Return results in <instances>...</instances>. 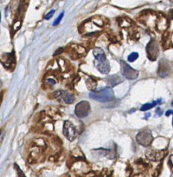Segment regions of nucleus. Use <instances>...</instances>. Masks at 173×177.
Listing matches in <instances>:
<instances>
[{
    "instance_id": "1",
    "label": "nucleus",
    "mask_w": 173,
    "mask_h": 177,
    "mask_svg": "<svg viewBox=\"0 0 173 177\" xmlns=\"http://www.w3.org/2000/svg\"><path fill=\"white\" fill-rule=\"evenodd\" d=\"M93 55L95 58V64L99 71L103 74H108L110 70V67L108 61L104 51L100 48H95L93 50Z\"/></svg>"
},
{
    "instance_id": "2",
    "label": "nucleus",
    "mask_w": 173,
    "mask_h": 177,
    "mask_svg": "<svg viewBox=\"0 0 173 177\" xmlns=\"http://www.w3.org/2000/svg\"><path fill=\"white\" fill-rule=\"evenodd\" d=\"M90 97L93 100L99 102H108L114 98V92L110 87L104 88L98 91H92L90 93Z\"/></svg>"
},
{
    "instance_id": "3",
    "label": "nucleus",
    "mask_w": 173,
    "mask_h": 177,
    "mask_svg": "<svg viewBox=\"0 0 173 177\" xmlns=\"http://www.w3.org/2000/svg\"><path fill=\"white\" fill-rule=\"evenodd\" d=\"M120 64H121V73L123 77L128 80H135L138 77L139 72L132 68L126 62L121 60Z\"/></svg>"
},
{
    "instance_id": "4",
    "label": "nucleus",
    "mask_w": 173,
    "mask_h": 177,
    "mask_svg": "<svg viewBox=\"0 0 173 177\" xmlns=\"http://www.w3.org/2000/svg\"><path fill=\"white\" fill-rule=\"evenodd\" d=\"M137 141L139 144L143 146H148L153 141V136H152L151 132L149 130H142L137 134Z\"/></svg>"
},
{
    "instance_id": "5",
    "label": "nucleus",
    "mask_w": 173,
    "mask_h": 177,
    "mask_svg": "<svg viewBox=\"0 0 173 177\" xmlns=\"http://www.w3.org/2000/svg\"><path fill=\"white\" fill-rule=\"evenodd\" d=\"M63 132L64 136L70 141H74L77 136L76 128L70 121H66L63 125Z\"/></svg>"
},
{
    "instance_id": "6",
    "label": "nucleus",
    "mask_w": 173,
    "mask_h": 177,
    "mask_svg": "<svg viewBox=\"0 0 173 177\" xmlns=\"http://www.w3.org/2000/svg\"><path fill=\"white\" fill-rule=\"evenodd\" d=\"M90 109V104L87 101H81L76 105L75 114L79 118H84L89 114Z\"/></svg>"
},
{
    "instance_id": "7",
    "label": "nucleus",
    "mask_w": 173,
    "mask_h": 177,
    "mask_svg": "<svg viewBox=\"0 0 173 177\" xmlns=\"http://www.w3.org/2000/svg\"><path fill=\"white\" fill-rule=\"evenodd\" d=\"M147 51L148 58L152 61H154L157 59L159 54L158 44L155 40H151V42L148 43L146 47Z\"/></svg>"
},
{
    "instance_id": "8",
    "label": "nucleus",
    "mask_w": 173,
    "mask_h": 177,
    "mask_svg": "<svg viewBox=\"0 0 173 177\" xmlns=\"http://www.w3.org/2000/svg\"><path fill=\"white\" fill-rule=\"evenodd\" d=\"M0 61L6 69H12L15 64V56L13 53L3 54L0 58Z\"/></svg>"
},
{
    "instance_id": "9",
    "label": "nucleus",
    "mask_w": 173,
    "mask_h": 177,
    "mask_svg": "<svg viewBox=\"0 0 173 177\" xmlns=\"http://www.w3.org/2000/svg\"><path fill=\"white\" fill-rule=\"evenodd\" d=\"M108 85L110 86H114L116 84L123 82V79L121 77L117 75H113L111 76H108L106 78Z\"/></svg>"
},
{
    "instance_id": "10",
    "label": "nucleus",
    "mask_w": 173,
    "mask_h": 177,
    "mask_svg": "<svg viewBox=\"0 0 173 177\" xmlns=\"http://www.w3.org/2000/svg\"><path fill=\"white\" fill-rule=\"evenodd\" d=\"M163 156H164V154L163 152H151V153L150 154V155L148 156V157L153 161L160 160V159L163 158Z\"/></svg>"
},
{
    "instance_id": "11",
    "label": "nucleus",
    "mask_w": 173,
    "mask_h": 177,
    "mask_svg": "<svg viewBox=\"0 0 173 177\" xmlns=\"http://www.w3.org/2000/svg\"><path fill=\"white\" fill-rule=\"evenodd\" d=\"M61 96L63 97V100H64V102H66V103H72V102H73L74 100H75L74 97L68 93H63L62 92Z\"/></svg>"
},
{
    "instance_id": "12",
    "label": "nucleus",
    "mask_w": 173,
    "mask_h": 177,
    "mask_svg": "<svg viewBox=\"0 0 173 177\" xmlns=\"http://www.w3.org/2000/svg\"><path fill=\"white\" fill-rule=\"evenodd\" d=\"M157 104H158L157 100V101L153 102V103H146L144 104L142 107H141V111H147L148 109H152L153 107H154Z\"/></svg>"
},
{
    "instance_id": "13",
    "label": "nucleus",
    "mask_w": 173,
    "mask_h": 177,
    "mask_svg": "<svg viewBox=\"0 0 173 177\" xmlns=\"http://www.w3.org/2000/svg\"><path fill=\"white\" fill-rule=\"evenodd\" d=\"M138 58H139V54H137V53L134 52V53H132V54H130L129 56H128V60L129 62H132L135 61V60H137Z\"/></svg>"
},
{
    "instance_id": "14",
    "label": "nucleus",
    "mask_w": 173,
    "mask_h": 177,
    "mask_svg": "<svg viewBox=\"0 0 173 177\" xmlns=\"http://www.w3.org/2000/svg\"><path fill=\"white\" fill-rule=\"evenodd\" d=\"M63 15H64V12H62V13H61V14H60V15H59V16H58L57 19H54V21L53 24H52V25H53L54 26H57L58 24H59V23L61 22V19H63Z\"/></svg>"
},
{
    "instance_id": "15",
    "label": "nucleus",
    "mask_w": 173,
    "mask_h": 177,
    "mask_svg": "<svg viewBox=\"0 0 173 177\" xmlns=\"http://www.w3.org/2000/svg\"><path fill=\"white\" fill-rule=\"evenodd\" d=\"M14 166H15V168L16 169V171H17V177H26L25 176V174H24V172L22 171V169L19 168V167L18 165H17V164L14 165Z\"/></svg>"
},
{
    "instance_id": "16",
    "label": "nucleus",
    "mask_w": 173,
    "mask_h": 177,
    "mask_svg": "<svg viewBox=\"0 0 173 177\" xmlns=\"http://www.w3.org/2000/svg\"><path fill=\"white\" fill-rule=\"evenodd\" d=\"M54 12H55V10H50V11L49 12V13H48L46 15L45 17H44V18H45V19H50L51 17H52V16H53V15L54 14Z\"/></svg>"
},
{
    "instance_id": "17",
    "label": "nucleus",
    "mask_w": 173,
    "mask_h": 177,
    "mask_svg": "<svg viewBox=\"0 0 173 177\" xmlns=\"http://www.w3.org/2000/svg\"><path fill=\"white\" fill-rule=\"evenodd\" d=\"M156 113L159 116H161L162 114H163V111H162V109H161V108H157L156 109Z\"/></svg>"
},
{
    "instance_id": "18",
    "label": "nucleus",
    "mask_w": 173,
    "mask_h": 177,
    "mask_svg": "<svg viewBox=\"0 0 173 177\" xmlns=\"http://www.w3.org/2000/svg\"><path fill=\"white\" fill-rule=\"evenodd\" d=\"M63 52V48H59V49H58L57 51H56V52L54 53V56H55V55H57V54H61V53H62Z\"/></svg>"
},
{
    "instance_id": "19",
    "label": "nucleus",
    "mask_w": 173,
    "mask_h": 177,
    "mask_svg": "<svg viewBox=\"0 0 173 177\" xmlns=\"http://www.w3.org/2000/svg\"><path fill=\"white\" fill-rule=\"evenodd\" d=\"M173 114V111L172 110H168L166 111V116H169L170 114Z\"/></svg>"
},
{
    "instance_id": "20",
    "label": "nucleus",
    "mask_w": 173,
    "mask_h": 177,
    "mask_svg": "<svg viewBox=\"0 0 173 177\" xmlns=\"http://www.w3.org/2000/svg\"><path fill=\"white\" fill-rule=\"evenodd\" d=\"M48 82L49 83H51V84H55V81H54L53 80H52V79H50V80H48Z\"/></svg>"
},
{
    "instance_id": "21",
    "label": "nucleus",
    "mask_w": 173,
    "mask_h": 177,
    "mask_svg": "<svg viewBox=\"0 0 173 177\" xmlns=\"http://www.w3.org/2000/svg\"><path fill=\"white\" fill-rule=\"evenodd\" d=\"M170 161L171 163H172V165H173V155H172V156H170Z\"/></svg>"
},
{
    "instance_id": "22",
    "label": "nucleus",
    "mask_w": 173,
    "mask_h": 177,
    "mask_svg": "<svg viewBox=\"0 0 173 177\" xmlns=\"http://www.w3.org/2000/svg\"><path fill=\"white\" fill-rule=\"evenodd\" d=\"M1 85H2V84H1V80H0V89H1Z\"/></svg>"
},
{
    "instance_id": "23",
    "label": "nucleus",
    "mask_w": 173,
    "mask_h": 177,
    "mask_svg": "<svg viewBox=\"0 0 173 177\" xmlns=\"http://www.w3.org/2000/svg\"><path fill=\"white\" fill-rule=\"evenodd\" d=\"M0 21H1V12H0Z\"/></svg>"
},
{
    "instance_id": "24",
    "label": "nucleus",
    "mask_w": 173,
    "mask_h": 177,
    "mask_svg": "<svg viewBox=\"0 0 173 177\" xmlns=\"http://www.w3.org/2000/svg\"><path fill=\"white\" fill-rule=\"evenodd\" d=\"M3 1V0H0V3H1V2H2Z\"/></svg>"
},
{
    "instance_id": "25",
    "label": "nucleus",
    "mask_w": 173,
    "mask_h": 177,
    "mask_svg": "<svg viewBox=\"0 0 173 177\" xmlns=\"http://www.w3.org/2000/svg\"><path fill=\"white\" fill-rule=\"evenodd\" d=\"M172 105L173 106V101H172Z\"/></svg>"
},
{
    "instance_id": "26",
    "label": "nucleus",
    "mask_w": 173,
    "mask_h": 177,
    "mask_svg": "<svg viewBox=\"0 0 173 177\" xmlns=\"http://www.w3.org/2000/svg\"><path fill=\"white\" fill-rule=\"evenodd\" d=\"M172 125H173V120H172Z\"/></svg>"
}]
</instances>
